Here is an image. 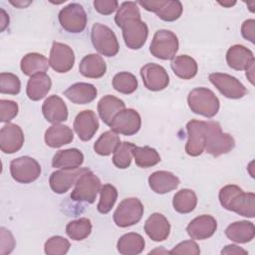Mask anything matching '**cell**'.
<instances>
[{
	"mask_svg": "<svg viewBox=\"0 0 255 255\" xmlns=\"http://www.w3.org/2000/svg\"><path fill=\"white\" fill-rule=\"evenodd\" d=\"M44 118L51 124H60L68 119V109L65 102L56 95L48 97L42 106Z\"/></svg>",
	"mask_w": 255,
	"mask_h": 255,
	"instance_id": "cell-21",
	"label": "cell"
},
{
	"mask_svg": "<svg viewBox=\"0 0 255 255\" xmlns=\"http://www.w3.org/2000/svg\"><path fill=\"white\" fill-rule=\"evenodd\" d=\"M170 67L173 73L180 79L189 80L197 74V64L193 58L187 55L176 56L171 60Z\"/></svg>",
	"mask_w": 255,
	"mask_h": 255,
	"instance_id": "cell-33",
	"label": "cell"
},
{
	"mask_svg": "<svg viewBox=\"0 0 255 255\" xmlns=\"http://www.w3.org/2000/svg\"><path fill=\"white\" fill-rule=\"evenodd\" d=\"M143 215V205L138 198L124 199L114 212V221L120 227H128L136 224Z\"/></svg>",
	"mask_w": 255,
	"mask_h": 255,
	"instance_id": "cell-7",
	"label": "cell"
},
{
	"mask_svg": "<svg viewBox=\"0 0 255 255\" xmlns=\"http://www.w3.org/2000/svg\"><path fill=\"white\" fill-rule=\"evenodd\" d=\"M98 128V117L92 110L82 111L75 118L74 129L81 140H90L95 135Z\"/></svg>",
	"mask_w": 255,
	"mask_h": 255,
	"instance_id": "cell-19",
	"label": "cell"
},
{
	"mask_svg": "<svg viewBox=\"0 0 255 255\" xmlns=\"http://www.w3.org/2000/svg\"><path fill=\"white\" fill-rule=\"evenodd\" d=\"M92 231V223L89 218L83 217L77 220L69 222L66 226L67 235L76 241L84 240L87 238Z\"/></svg>",
	"mask_w": 255,
	"mask_h": 255,
	"instance_id": "cell-38",
	"label": "cell"
},
{
	"mask_svg": "<svg viewBox=\"0 0 255 255\" xmlns=\"http://www.w3.org/2000/svg\"><path fill=\"white\" fill-rule=\"evenodd\" d=\"M0 254L6 255L12 252L15 247V240L12 233L4 227L0 229Z\"/></svg>",
	"mask_w": 255,
	"mask_h": 255,
	"instance_id": "cell-46",
	"label": "cell"
},
{
	"mask_svg": "<svg viewBox=\"0 0 255 255\" xmlns=\"http://www.w3.org/2000/svg\"><path fill=\"white\" fill-rule=\"evenodd\" d=\"M120 143V136L111 129L100 135L94 144V150L100 155L107 156L114 152Z\"/></svg>",
	"mask_w": 255,
	"mask_h": 255,
	"instance_id": "cell-37",
	"label": "cell"
},
{
	"mask_svg": "<svg viewBox=\"0 0 255 255\" xmlns=\"http://www.w3.org/2000/svg\"><path fill=\"white\" fill-rule=\"evenodd\" d=\"M226 62L228 66L236 71L246 70L255 62L252 51L242 45L231 46L226 53Z\"/></svg>",
	"mask_w": 255,
	"mask_h": 255,
	"instance_id": "cell-23",
	"label": "cell"
},
{
	"mask_svg": "<svg viewBox=\"0 0 255 255\" xmlns=\"http://www.w3.org/2000/svg\"><path fill=\"white\" fill-rule=\"evenodd\" d=\"M88 170L87 167H79L75 169H59L52 172L49 183L51 189L58 194H63L67 192L78 179Z\"/></svg>",
	"mask_w": 255,
	"mask_h": 255,
	"instance_id": "cell-16",
	"label": "cell"
},
{
	"mask_svg": "<svg viewBox=\"0 0 255 255\" xmlns=\"http://www.w3.org/2000/svg\"><path fill=\"white\" fill-rule=\"evenodd\" d=\"M220 5H222V6H224V7H231V6H233V5H235L236 4V2L235 1H228V2H218Z\"/></svg>",
	"mask_w": 255,
	"mask_h": 255,
	"instance_id": "cell-53",
	"label": "cell"
},
{
	"mask_svg": "<svg viewBox=\"0 0 255 255\" xmlns=\"http://www.w3.org/2000/svg\"><path fill=\"white\" fill-rule=\"evenodd\" d=\"M13 6L17 7V8H25L27 6H29L32 2L31 1H23V0H16V1H13V0H10L9 1Z\"/></svg>",
	"mask_w": 255,
	"mask_h": 255,
	"instance_id": "cell-52",
	"label": "cell"
},
{
	"mask_svg": "<svg viewBox=\"0 0 255 255\" xmlns=\"http://www.w3.org/2000/svg\"><path fill=\"white\" fill-rule=\"evenodd\" d=\"M148 184L151 190L155 193L164 194L175 189L179 185V178L172 172L158 170L149 175Z\"/></svg>",
	"mask_w": 255,
	"mask_h": 255,
	"instance_id": "cell-24",
	"label": "cell"
},
{
	"mask_svg": "<svg viewBox=\"0 0 255 255\" xmlns=\"http://www.w3.org/2000/svg\"><path fill=\"white\" fill-rule=\"evenodd\" d=\"M197 204V196L195 192L188 188H183L177 191L172 200V205L178 213H189L194 210Z\"/></svg>",
	"mask_w": 255,
	"mask_h": 255,
	"instance_id": "cell-35",
	"label": "cell"
},
{
	"mask_svg": "<svg viewBox=\"0 0 255 255\" xmlns=\"http://www.w3.org/2000/svg\"><path fill=\"white\" fill-rule=\"evenodd\" d=\"M49 65L48 59L42 54L29 53L22 58L20 68L24 75L31 77L39 73H46Z\"/></svg>",
	"mask_w": 255,
	"mask_h": 255,
	"instance_id": "cell-32",
	"label": "cell"
},
{
	"mask_svg": "<svg viewBox=\"0 0 255 255\" xmlns=\"http://www.w3.org/2000/svg\"><path fill=\"white\" fill-rule=\"evenodd\" d=\"M59 22L69 33H81L87 26V14L79 3H70L59 12Z\"/></svg>",
	"mask_w": 255,
	"mask_h": 255,
	"instance_id": "cell-9",
	"label": "cell"
},
{
	"mask_svg": "<svg viewBox=\"0 0 255 255\" xmlns=\"http://www.w3.org/2000/svg\"><path fill=\"white\" fill-rule=\"evenodd\" d=\"M119 6L117 0H95L94 7L96 11L103 15H110L114 13Z\"/></svg>",
	"mask_w": 255,
	"mask_h": 255,
	"instance_id": "cell-47",
	"label": "cell"
},
{
	"mask_svg": "<svg viewBox=\"0 0 255 255\" xmlns=\"http://www.w3.org/2000/svg\"><path fill=\"white\" fill-rule=\"evenodd\" d=\"M187 141L185 151L190 156L200 155L205 148V136L207 131V122L191 120L186 125Z\"/></svg>",
	"mask_w": 255,
	"mask_h": 255,
	"instance_id": "cell-11",
	"label": "cell"
},
{
	"mask_svg": "<svg viewBox=\"0 0 255 255\" xmlns=\"http://www.w3.org/2000/svg\"><path fill=\"white\" fill-rule=\"evenodd\" d=\"M140 126V116L133 109H124L114 117L110 124L113 131L124 135H132L136 133L139 130Z\"/></svg>",
	"mask_w": 255,
	"mask_h": 255,
	"instance_id": "cell-14",
	"label": "cell"
},
{
	"mask_svg": "<svg viewBox=\"0 0 255 255\" xmlns=\"http://www.w3.org/2000/svg\"><path fill=\"white\" fill-rule=\"evenodd\" d=\"M74 139L73 130L61 124H54L45 132V142L48 146L57 148L70 143Z\"/></svg>",
	"mask_w": 255,
	"mask_h": 255,
	"instance_id": "cell-27",
	"label": "cell"
},
{
	"mask_svg": "<svg viewBox=\"0 0 255 255\" xmlns=\"http://www.w3.org/2000/svg\"><path fill=\"white\" fill-rule=\"evenodd\" d=\"M21 89L19 78L11 73L0 74V92L1 94L17 95Z\"/></svg>",
	"mask_w": 255,
	"mask_h": 255,
	"instance_id": "cell-43",
	"label": "cell"
},
{
	"mask_svg": "<svg viewBox=\"0 0 255 255\" xmlns=\"http://www.w3.org/2000/svg\"><path fill=\"white\" fill-rule=\"evenodd\" d=\"M51 86V79L46 73H39L31 76L27 83V96L32 101H40L49 93Z\"/></svg>",
	"mask_w": 255,
	"mask_h": 255,
	"instance_id": "cell-29",
	"label": "cell"
},
{
	"mask_svg": "<svg viewBox=\"0 0 255 255\" xmlns=\"http://www.w3.org/2000/svg\"><path fill=\"white\" fill-rule=\"evenodd\" d=\"M241 34L251 43L255 42V21L253 19H248L243 22L241 26Z\"/></svg>",
	"mask_w": 255,
	"mask_h": 255,
	"instance_id": "cell-48",
	"label": "cell"
},
{
	"mask_svg": "<svg viewBox=\"0 0 255 255\" xmlns=\"http://www.w3.org/2000/svg\"><path fill=\"white\" fill-rule=\"evenodd\" d=\"M101 197L98 204V211L103 214L109 213L118 198V191L112 184H104L101 187Z\"/></svg>",
	"mask_w": 255,
	"mask_h": 255,
	"instance_id": "cell-41",
	"label": "cell"
},
{
	"mask_svg": "<svg viewBox=\"0 0 255 255\" xmlns=\"http://www.w3.org/2000/svg\"><path fill=\"white\" fill-rule=\"evenodd\" d=\"M115 22L123 30V37L128 48L138 50L144 45L148 28L140 20V12L136 2H124L115 16Z\"/></svg>",
	"mask_w": 255,
	"mask_h": 255,
	"instance_id": "cell-1",
	"label": "cell"
},
{
	"mask_svg": "<svg viewBox=\"0 0 255 255\" xmlns=\"http://www.w3.org/2000/svg\"><path fill=\"white\" fill-rule=\"evenodd\" d=\"M101 187L99 177L91 170H88L78 179L70 196L74 201L93 203Z\"/></svg>",
	"mask_w": 255,
	"mask_h": 255,
	"instance_id": "cell-8",
	"label": "cell"
},
{
	"mask_svg": "<svg viewBox=\"0 0 255 255\" xmlns=\"http://www.w3.org/2000/svg\"><path fill=\"white\" fill-rule=\"evenodd\" d=\"M18 114V105L14 101L1 100L0 101V122L9 123Z\"/></svg>",
	"mask_w": 255,
	"mask_h": 255,
	"instance_id": "cell-44",
	"label": "cell"
},
{
	"mask_svg": "<svg viewBox=\"0 0 255 255\" xmlns=\"http://www.w3.org/2000/svg\"><path fill=\"white\" fill-rule=\"evenodd\" d=\"M10 173L19 183H31L41 174L39 162L30 156H20L10 162Z\"/></svg>",
	"mask_w": 255,
	"mask_h": 255,
	"instance_id": "cell-10",
	"label": "cell"
},
{
	"mask_svg": "<svg viewBox=\"0 0 255 255\" xmlns=\"http://www.w3.org/2000/svg\"><path fill=\"white\" fill-rule=\"evenodd\" d=\"M75 63L74 51L66 44L54 42L50 51L49 64L57 73L69 72Z\"/></svg>",
	"mask_w": 255,
	"mask_h": 255,
	"instance_id": "cell-17",
	"label": "cell"
},
{
	"mask_svg": "<svg viewBox=\"0 0 255 255\" xmlns=\"http://www.w3.org/2000/svg\"><path fill=\"white\" fill-rule=\"evenodd\" d=\"M113 87L119 93L129 95L136 90L137 80L131 73L120 72L113 79Z\"/></svg>",
	"mask_w": 255,
	"mask_h": 255,
	"instance_id": "cell-39",
	"label": "cell"
},
{
	"mask_svg": "<svg viewBox=\"0 0 255 255\" xmlns=\"http://www.w3.org/2000/svg\"><path fill=\"white\" fill-rule=\"evenodd\" d=\"M178 39L169 30H158L153 35L149 46V52L155 58L161 60H172L178 51Z\"/></svg>",
	"mask_w": 255,
	"mask_h": 255,
	"instance_id": "cell-5",
	"label": "cell"
},
{
	"mask_svg": "<svg viewBox=\"0 0 255 255\" xmlns=\"http://www.w3.org/2000/svg\"><path fill=\"white\" fill-rule=\"evenodd\" d=\"M221 254H248V252L237 245L231 244V245L225 246L221 250Z\"/></svg>",
	"mask_w": 255,
	"mask_h": 255,
	"instance_id": "cell-49",
	"label": "cell"
},
{
	"mask_svg": "<svg viewBox=\"0 0 255 255\" xmlns=\"http://www.w3.org/2000/svg\"><path fill=\"white\" fill-rule=\"evenodd\" d=\"M140 77L144 87L152 92L162 91L169 84V77L163 67L148 63L140 69Z\"/></svg>",
	"mask_w": 255,
	"mask_h": 255,
	"instance_id": "cell-15",
	"label": "cell"
},
{
	"mask_svg": "<svg viewBox=\"0 0 255 255\" xmlns=\"http://www.w3.org/2000/svg\"><path fill=\"white\" fill-rule=\"evenodd\" d=\"M235 146L234 138L226 132H223L221 126L217 122H207V131L205 136V150L213 156H219L228 153Z\"/></svg>",
	"mask_w": 255,
	"mask_h": 255,
	"instance_id": "cell-4",
	"label": "cell"
},
{
	"mask_svg": "<svg viewBox=\"0 0 255 255\" xmlns=\"http://www.w3.org/2000/svg\"><path fill=\"white\" fill-rule=\"evenodd\" d=\"M134 144L128 141L121 142L113 152V163L121 169L128 168L132 158V149Z\"/></svg>",
	"mask_w": 255,
	"mask_h": 255,
	"instance_id": "cell-40",
	"label": "cell"
},
{
	"mask_svg": "<svg viewBox=\"0 0 255 255\" xmlns=\"http://www.w3.org/2000/svg\"><path fill=\"white\" fill-rule=\"evenodd\" d=\"M135 164L142 168L151 167L160 161V155L156 149L150 146H135L132 149Z\"/></svg>",
	"mask_w": 255,
	"mask_h": 255,
	"instance_id": "cell-36",
	"label": "cell"
},
{
	"mask_svg": "<svg viewBox=\"0 0 255 255\" xmlns=\"http://www.w3.org/2000/svg\"><path fill=\"white\" fill-rule=\"evenodd\" d=\"M217 229V222L211 215L203 214L192 219L186 227L187 234L195 240H204L211 237Z\"/></svg>",
	"mask_w": 255,
	"mask_h": 255,
	"instance_id": "cell-20",
	"label": "cell"
},
{
	"mask_svg": "<svg viewBox=\"0 0 255 255\" xmlns=\"http://www.w3.org/2000/svg\"><path fill=\"white\" fill-rule=\"evenodd\" d=\"M91 39L95 49L106 57H114L120 50L116 34L104 24L96 23L93 25Z\"/></svg>",
	"mask_w": 255,
	"mask_h": 255,
	"instance_id": "cell-6",
	"label": "cell"
},
{
	"mask_svg": "<svg viewBox=\"0 0 255 255\" xmlns=\"http://www.w3.org/2000/svg\"><path fill=\"white\" fill-rule=\"evenodd\" d=\"M144 239L137 233H127L120 237L117 243L118 251L123 255H136L143 251Z\"/></svg>",
	"mask_w": 255,
	"mask_h": 255,
	"instance_id": "cell-34",
	"label": "cell"
},
{
	"mask_svg": "<svg viewBox=\"0 0 255 255\" xmlns=\"http://www.w3.org/2000/svg\"><path fill=\"white\" fill-rule=\"evenodd\" d=\"M70 249V242L62 236L49 238L44 246L45 253L48 255H64Z\"/></svg>",
	"mask_w": 255,
	"mask_h": 255,
	"instance_id": "cell-42",
	"label": "cell"
},
{
	"mask_svg": "<svg viewBox=\"0 0 255 255\" xmlns=\"http://www.w3.org/2000/svg\"><path fill=\"white\" fill-rule=\"evenodd\" d=\"M24 143V133L22 128L15 124L8 123L0 130V148L4 153H14L18 151Z\"/></svg>",
	"mask_w": 255,
	"mask_h": 255,
	"instance_id": "cell-18",
	"label": "cell"
},
{
	"mask_svg": "<svg viewBox=\"0 0 255 255\" xmlns=\"http://www.w3.org/2000/svg\"><path fill=\"white\" fill-rule=\"evenodd\" d=\"M219 202L223 208L241 216L253 218L255 215V194L244 192L238 185L223 186L219 191Z\"/></svg>",
	"mask_w": 255,
	"mask_h": 255,
	"instance_id": "cell-2",
	"label": "cell"
},
{
	"mask_svg": "<svg viewBox=\"0 0 255 255\" xmlns=\"http://www.w3.org/2000/svg\"><path fill=\"white\" fill-rule=\"evenodd\" d=\"M84 162V154L78 148L62 149L55 153L52 159V166L60 169L79 168Z\"/></svg>",
	"mask_w": 255,
	"mask_h": 255,
	"instance_id": "cell-26",
	"label": "cell"
},
{
	"mask_svg": "<svg viewBox=\"0 0 255 255\" xmlns=\"http://www.w3.org/2000/svg\"><path fill=\"white\" fill-rule=\"evenodd\" d=\"M170 254H191L198 255L200 253L199 246L193 240H186L178 243L169 251Z\"/></svg>",
	"mask_w": 255,
	"mask_h": 255,
	"instance_id": "cell-45",
	"label": "cell"
},
{
	"mask_svg": "<svg viewBox=\"0 0 255 255\" xmlns=\"http://www.w3.org/2000/svg\"><path fill=\"white\" fill-rule=\"evenodd\" d=\"M187 104L191 112L206 118L214 117L219 111V100L207 88H195L187 96Z\"/></svg>",
	"mask_w": 255,
	"mask_h": 255,
	"instance_id": "cell-3",
	"label": "cell"
},
{
	"mask_svg": "<svg viewBox=\"0 0 255 255\" xmlns=\"http://www.w3.org/2000/svg\"><path fill=\"white\" fill-rule=\"evenodd\" d=\"M225 235L236 243L250 242L255 236L254 224L246 220L233 222L225 229Z\"/></svg>",
	"mask_w": 255,
	"mask_h": 255,
	"instance_id": "cell-30",
	"label": "cell"
},
{
	"mask_svg": "<svg viewBox=\"0 0 255 255\" xmlns=\"http://www.w3.org/2000/svg\"><path fill=\"white\" fill-rule=\"evenodd\" d=\"M1 14H0V25H1V31H4L5 28L8 26L9 24V16L8 14L5 12L4 9L0 10Z\"/></svg>",
	"mask_w": 255,
	"mask_h": 255,
	"instance_id": "cell-50",
	"label": "cell"
},
{
	"mask_svg": "<svg viewBox=\"0 0 255 255\" xmlns=\"http://www.w3.org/2000/svg\"><path fill=\"white\" fill-rule=\"evenodd\" d=\"M208 78L211 84L228 99H241L247 93L244 85L231 75L212 73Z\"/></svg>",
	"mask_w": 255,
	"mask_h": 255,
	"instance_id": "cell-12",
	"label": "cell"
},
{
	"mask_svg": "<svg viewBox=\"0 0 255 255\" xmlns=\"http://www.w3.org/2000/svg\"><path fill=\"white\" fill-rule=\"evenodd\" d=\"M97 94L96 87L88 83H76L64 92V96L77 105H86L93 102Z\"/></svg>",
	"mask_w": 255,
	"mask_h": 255,
	"instance_id": "cell-25",
	"label": "cell"
},
{
	"mask_svg": "<svg viewBox=\"0 0 255 255\" xmlns=\"http://www.w3.org/2000/svg\"><path fill=\"white\" fill-rule=\"evenodd\" d=\"M124 109H126L125 103L112 95L104 96L98 103V112L100 118L108 126H110L114 117Z\"/></svg>",
	"mask_w": 255,
	"mask_h": 255,
	"instance_id": "cell-31",
	"label": "cell"
},
{
	"mask_svg": "<svg viewBox=\"0 0 255 255\" xmlns=\"http://www.w3.org/2000/svg\"><path fill=\"white\" fill-rule=\"evenodd\" d=\"M146 11L154 12L156 16L166 22L177 20L182 14V4L180 1L167 0H151L136 2Z\"/></svg>",
	"mask_w": 255,
	"mask_h": 255,
	"instance_id": "cell-13",
	"label": "cell"
},
{
	"mask_svg": "<svg viewBox=\"0 0 255 255\" xmlns=\"http://www.w3.org/2000/svg\"><path fill=\"white\" fill-rule=\"evenodd\" d=\"M79 71L86 78L98 79L106 74L107 65L102 56L98 54H89L80 62Z\"/></svg>",
	"mask_w": 255,
	"mask_h": 255,
	"instance_id": "cell-28",
	"label": "cell"
},
{
	"mask_svg": "<svg viewBox=\"0 0 255 255\" xmlns=\"http://www.w3.org/2000/svg\"><path fill=\"white\" fill-rule=\"evenodd\" d=\"M254 64L255 62H253L245 71H246V77L249 80V82L254 85Z\"/></svg>",
	"mask_w": 255,
	"mask_h": 255,
	"instance_id": "cell-51",
	"label": "cell"
},
{
	"mask_svg": "<svg viewBox=\"0 0 255 255\" xmlns=\"http://www.w3.org/2000/svg\"><path fill=\"white\" fill-rule=\"evenodd\" d=\"M146 235L153 241L159 242L165 240L170 232V224L166 217L161 213H152L144 223Z\"/></svg>",
	"mask_w": 255,
	"mask_h": 255,
	"instance_id": "cell-22",
	"label": "cell"
}]
</instances>
